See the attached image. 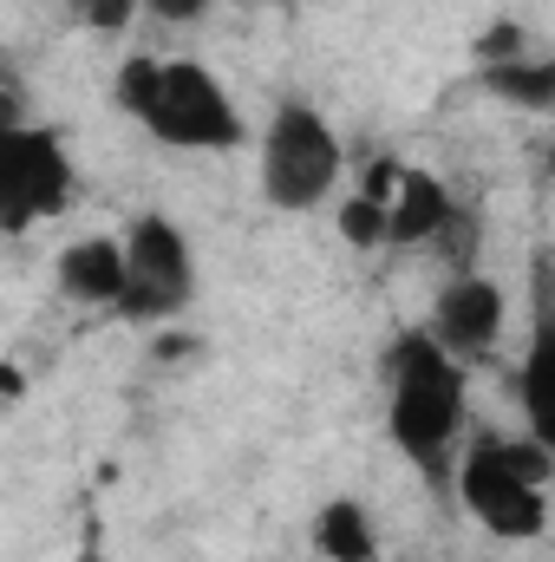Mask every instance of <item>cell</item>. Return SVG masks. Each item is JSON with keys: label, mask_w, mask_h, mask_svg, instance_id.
<instances>
[{"label": "cell", "mask_w": 555, "mask_h": 562, "mask_svg": "<svg viewBox=\"0 0 555 562\" xmlns=\"http://www.w3.org/2000/svg\"><path fill=\"white\" fill-rule=\"evenodd\" d=\"M72 190H79V164L53 125H33V119L0 125V229L7 236L66 216Z\"/></svg>", "instance_id": "8992f818"}, {"label": "cell", "mask_w": 555, "mask_h": 562, "mask_svg": "<svg viewBox=\"0 0 555 562\" xmlns=\"http://www.w3.org/2000/svg\"><path fill=\"white\" fill-rule=\"evenodd\" d=\"M307 550L320 562H386V543H380V524L360 497H327L307 524Z\"/></svg>", "instance_id": "30bf717a"}, {"label": "cell", "mask_w": 555, "mask_h": 562, "mask_svg": "<svg viewBox=\"0 0 555 562\" xmlns=\"http://www.w3.org/2000/svg\"><path fill=\"white\" fill-rule=\"evenodd\" d=\"M477 86H484L497 105L523 112V119H550V112H555V59H550V53L490 59V66H477Z\"/></svg>", "instance_id": "8fae6325"}, {"label": "cell", "mask_w": 555, "mask_h": 562, "mask_svg": "<svg viewBox=\"0 0 555 562\" xmlns=\"http://www.w3.org/2000/svg\"><path fill=\"white\" fill-rule=\"evenodd\" d=\"M503 327H510V294L503 281H490L484 269H464V276H444V288L431 294V314H424V334L457 360V367H477L503 347Z\"/></svg>", "instance_id": "52a82bcc"}, {"label": "cell", "mask_w": 555, "mask_h": 562, "mask_svg": "<svg viewBox=\"0 0 555 562\" xmlns=\"http://www.w3.org/2000/svg\"><path fill=\"white\" fill-rule=\"evenodd\" d=\"M451 210H457V190H451L438 170L399 164V183H393V196H386V249H424Z\"/></svg>", "instance_id": "9c48e42d"}, {"label": "cell", "mask_w": 555, "mask_h": 562, "mask_svg": "<svg viewBox=\"0 0 555 562\" xmlns=\"http://www.w3.org/2000/svg\"><path fill=\"white\" fill-rule=\"evenodd\" d=\"M53 288L79 314H112L118 294H125V249H118V236H79V243H66L59 262H53Z\"/></svg>", "instance_id": "ba28073f"}, {"label": "cell", "mask_w": 555, "mask_h": 562, "mask_svg": "<svg viewBox=\"0 0 555 562\" xmlns=\"http://www.w3.org/2000/svg\"><path fill=\"white\" fill-rule=\"evenodd\" d=\"M112 99L132 125H144V138H157L163 150L223 157V150H242V138H249L229 86L190 53H177V59L132 53L112 79Z\"/></svg>", "instance_id": "7a4b0ae2"}, {"label": "cell", "mask_w": 555, "mask_h": 562, "mask_svg": "<svg viewBox=\"0 0 555 562\" xmlns=\"http://www.w3.org/2000/svg\"><path fill=\"white\" fill-rule=\"evenodd\" d=\"M550 484H555V451L536 431H477L464 438L451 464V491L464 517L497 537V543H536L550 530Z\"/></svg>", "instance_id": "3957f363"}, {"label": "cell", "mask_w": 555, "mask_h": 562, "mask_svg": "<svg viewBox=\"0 0 555 562\" xmlns=\"http://www.w3.org/2000/svg\"><path fill=\"white\" fill-rule=\"evenodd\" d=\"M517 53H530V40H523V26H484V40H477V66H490V59H517Z\"/></svg>", "instance_id": "9a60e30c"}, {"label": "cell", "mask_w": 555, "mask_h": 562, "mask_svg": "<svg viewBox=\"0 0 555 562\" xmlns=\"http://www.w3.org/2000/svg\"><path fill=\"white\" fill-rule=\"evenodd\" d=\"M424 256H438L444 262V276H464V269H477V256H484V216L457 196V210L438 223V236L424 243Z\"/></svg>", "instance_id": "7c38bea8"}, {"label": "cell", "mask_w": 555, "mask_h": 562, "mask_svg": "<svg viewBox=\"0 0 555 562\" xmlns=\"http://www.w3.org/2000/svg\"><path fill=\"white\" fill-rule=\"evenodd\" d=\"M209 7H216V0H138V13L163 20V26H196Z\"/></svg>", "instance_id": "2e32d148"}, {"label": "cell", "mask_w": 555, "mask_h": 562, "mask_svg": "<svg viewBox=\"0 0 555 562\" xmlns=\"http://www.w3.org/2000/svg\"><path fill=\"white\" fill-rule=\"evenodd\" d=\"M66 13L92 33H125L138 20V0H66Z\"/></svg>", "instance_id": "5bb4252c"}, {"label": "cell", "mask_w": 555, "mask_h": 562, "mask_svg": "<svg viewBox=\"0 0 555 562\" xmlns=\"http://www.w3.org/2000/svg\"><path fill=\"white\" fill-rule=\"evenodd\" d=\"M256 183L281 216H314L320 203H333V190L347 183V144L333 132V119L307 99H281L262 125Z\"/></svg>", "instance_id": "277c9868"}, {"label": "cell", "mask_w": 555, "mask_h": 562, "mask_svg": "<svg viewBox=\"0 0 555 562\" xmlns=\"http://www.w3.org/2000/svg\"><path fill=\"white\" fill-rule=\"evenodd\" d=\"M72 562H112V557H105L99 543H79V557H72Z\"/></svg>", "instance_id": "e0dca14e"}, {"label": "cell", "mask_w": 555, "mask_h": 562, "mask_svg": "<svg viewBox=\"0 0 555 562\" xmlns=\"http://www.w3.org/2000/svg\"><path fill=\"white\" fill-rule=\"evenodd\" d=\"M340 236H347L353 249H386V210H380L373 196H347V203H340Z\"/></svg>", "instance_id": "4fadbf2b"}, {"label": "cell", "mask_w": 555, "mask_h": 562, "mask_svg": "<svg viewBox=\"0 0 555 562\" xmlns=\"http://www.w3.org/2000/svg\"><path fill=\"white\" fill-rule=\"evenodd\" d=\"M118 249H125V294H118L112 314L125 327H163V321L190 314V301H196V249H190L177 216H163V210L132 216Z\"/></svg>", "instance_id": "5b68a950"}, {"label": "cell", "mask_w": 555, "mask_h": 562, "mask_svg": "<svg viewBox=\"0 0 555 562\" xmlns=\"http://www.w3.org/2000/svg\"><path fill=\"white\" fill-rule=\"evenodd\" d=\"M386 445L431 491H451V464L471 438V367H457L424 327H406L380 353Z\"/></svg>", "instance_id": "6da1fadb"}]
</instances>
